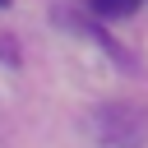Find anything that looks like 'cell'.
Returning <instances> with one entry per match:
<instances>
[{"instance_id": "obj_3", "label": "cell", "mask_w": 148, "mask_h": 148, "mask_svg": "<svg viewBox=\"0 0 148 148\" xmlns=\"http://www.w3.org/2000/svg\"><path fill=\"white\" fill-rule=\"evenodd\" d=\"M0 5H9V0H0Z\"/></svg>"}, {"instance_id": "obj_1", "label": "cell", "mask_w": 148, "mask_h": 148, "mask_svg": "<svg viewBox=\"0 0 148 148\" xmlns=\"http://www.w3.org/2000/svg\"><path fill=\"white\" fill-rule=\"evenodd\" d=\"M88 134L97 139V148H143L148 143V120L139 116V106L106 102V106L88 111Z\"/></svg>"}, {"instance_id": "obj_2", "label": "cell", "mask_w": 148, "mask_h": 148, "mask_svg": "<svg viewBox=\"0 0 148 148\" xmlns=\"http://www.w3.org/2000/svg\"><path fill=\"white\" fill-rule=\"evenodd\" d=\"M88 5H92V14H102V18H125V14L139 9V0H88Z\"/></svg>"}]
</instances>
